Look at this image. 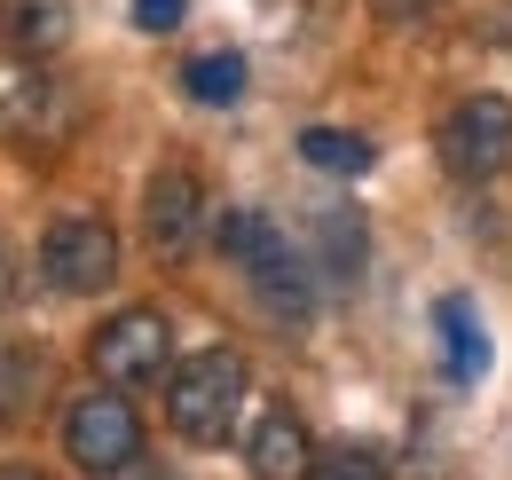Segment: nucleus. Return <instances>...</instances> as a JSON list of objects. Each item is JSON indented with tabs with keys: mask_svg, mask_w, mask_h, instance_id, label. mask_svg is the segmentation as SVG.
I'll list each match as a JSON object with an SVG mask.
<instances>
[{
	"mask_svg": "<svg viewBox=\"0 0 512 480\" xmlns=\"http://www.w3.org/2000/svg\"><path fill=\"white\" fill-rule=\"evenodd\" d=\"M237 402H245V355H237V347H197V355H182L166 370V418H174V433L197 441V449L229 441Z\"/></svg>",
	"mask_w": 512,
	"mask_h": 480,
	"instance_id": "f257e3e1",
	"label": "nucleus"
},
{
	"mask_svg": "<svg viewBox=\"0 0 512 480\" xmlns=\"http://www.w3.org/2000/svg\"><path fill=\"white\" fill-rule=\"evenodd\" d=\"M119 276V229L103 213H64L48 237H40V284L64 292V300H87Z\"/></svg>",
	"mask_w": 512,
	"mask_h": 480,
	"instance_id": "f03ea898",
	"label": "nucleus"
},
{
	"mask_svg": "<svg viewBox=\"0 0 512 480\" xmlns=\"http://www.w3.org/2000/svg\"><path fill=\"white\" fill-rule=\"evenodd\" d=\"M64 457L79 473H119L142 457V418L127 410V386H103V394H79L64 410Z\"/></svg>",
	"mask_w": 512,
	"mask_h": 480,
	"instance_id": "7ed1b4c3",
	"label": "nucleus"
},
{
	"mask_svg": "<svg viewBox=\"0 0 512 480\" xmlns=\"http://www.w3.org/2000/svg\"><path fill=\"white\" fill-rule=\"evenodd\" d=\"M87 362H95L103 386H158V378L174 370V331H166L158 307H127V315H111V323L95 331Z\"/></svg>",
	"mask_w": 512,
	"mask_h": 480,
	"instance_id": "20e7f679",
	"label": "nucleus"
},
{
	"mask_svg": "<svg viewBox=\"0 0 512 480\" xmlns=\"http://www.w3.org/2000/svg\"><path fill=\"white\" fill-rule=\"evenodd\" d=\"M434 150H442V166L457 181L505 174V166H512V103H505V95H465V103L442 119Z\"/></svg>",
	"mask_w": 512,
	"mask_h": 480,
	"instance_id": "39448f33",
	"label": "nucleus"
},
{
	"mask_svg": "<svg viewBox=\"0 0 512 480\" xmlns=\"http://www.w3.org/2000/svg\"><path fill=\"white\" fill-rule=\"evenodd\" d=\"M197 229H205L197 181L182 174V166H158L150 189H142V237H150V252H158V260H182V252L197 244Z\"/></svg>",
	"mask_w": 512,
	"mask_h": 480,
	"instance_id": "423d86ee",
	"label": "nucleus"
},
{
	"mask_svg": "<svg viewBox=\"0 0 512 480\" xmlns=\"http://www.w3.org/2000/svg\"><path fill=\"white\" fill-rule=\"evenodd\" d=\"M245 465L253 480H300L316 465V441H308V418L300 410H284V402H268L253 418V441H245Z\"/></svg>",
	"mask_w": 512,
	"mask_h": 480,
	"instance_id": "0eeeda50",
	"label": "nucleus"
},
{
	"mask_svg": "<svg viewBox=\"0 0 512 480\" xmlns=\"http://www.w3.org/2000/svg\"><path fill=\"white\" fill-rule=\"evenodd\" d=\"M434 331H442L449 378H457V386H473V378L489 370V331L473 323V307H465V300H442V307H434Z\"/></svg>",
	"mask_w": 512,
	"mask_h": 480,
	"instance_id": "6e6552de",
	"label": "nucleus"
},
{
	"mask_svg": "<svg viewBox=\"0 0 512 480\" xmlns=\"http://www.w3.org/2000/svg\"><path fill=\"white\" fill-rule=\"evenodd\" d=\"M40 394H48V362H40V347H0V425L32 418Z\"/></svg>",
	"mask_w": 512,
	"mask_h": 480,
	"instance_id": "1a4fd4ad",
	"label": "nucleus"
},
{
	"mask_svg": "<svg viewBox=\"0 0 512 480\" xmlns=\"http://www.w3.org/2000/svg\"><path fill=\"white\" fill-rule=\"evenodd\" d=\"M300 158L316 166V174H339V181H355V174H371V134H339V126H308L300 134Z\"/></svg>",
	"mask_w": 512,
	"mask_h": 480,
	"instance_id": "9d476101",
	"label": "nucleus"
},
{
	"mask_svg": "<svg viewBox=\"0 0 512 480\" xmlns=\"http://www.w3.org/2000/svg\"><path fill=\"white\" fill-rule=\"evenodd\" d=\"M316 276L323 284H339V276H355L363 268V221L355 213H316Z\"/></svg>",
	"mask_w": 512,
	"mask_h": 480,
	"instance_id": "9b49d317",
	"label": "nucleus"
},
{
	"mask_svg": "<svg viewBox=\"0 0 512 480\" xmlns=\"http://www.w3.org/2000/svg\"><path fill=\"white\" fill-rule=\"evenodd\" d=\"M182 87H190L197 103H237V95H245V56H237V48H221V56H197L190 71H182Z\"/></svg>",
	"mask_w": 512,
	"mask_h": 480,
	"instance_id": "f8f14e48",
	"label": "nucleus"
},
{
	"mask_svg": "<svg viewBox=\"0 0 512 480\" xmlns=\"http://www.w3.org/2000/svg\"><path fill=\"white\" fill-rule=\"evenodd\" d=\"M8 40L32 56V48H56L64 40V8L56 0H8Z\"/></svg>",
	"mask_w": 512,
	"mask_h": 480,
	"instance_id": "ddd939ff",
	"label": "nucleus"
},
{
	"mask_svg": "<svg viewBox=\"0 0 512 480\" xmlns=\"http://www.w3.org/2000/svg\"><path fill=\"white\" fill-rule=\"evenodd\" d=\"M300 480H386V457L363 441H339V449H316V465Z\"/></svg>",
	"mask_w": 512,
	"mask_h": 480,
	"instance_id": "4468645a",
	"label": "nucleus"
},
{
	"mask_svg": "<svg viewBox=\"0 0 512 480\" xmlns=\"http://www.w3.org/2000/svg\"><path fill=\"white\" fill-rule=\"evenodd\" d=\"M182 16H190V0H134V24L142 32H174Z\"/></svg>",
	"mask_w": 512,
	"mask_h": 480,
	"instance_id": "2eb2a0df",
	"label": "nucleus"
},
{
	"mask_svg": "<svg viewBox=\"0 0 512 480\" xmlns=\"http://www.w3.org/2000/svg\"><path fill=\"white\" fill-rule=\"evenodd\" d=\"M434 8H442V0H371V16H379V24H426Z\"/></svg>",
	"mask_w": 512,
	"mask_h": 480,
	"instance_id": "dca6fc26",
	"label": "nucleus"
},
{
	"mask_svg": "<svg viewBox=\"0 0 512 480\" xmlns=\"http://www.w3.org/2000/svg\"><path fill=\"white\" fill-rule=\"evenodd\" d=\"M103 480H174V473H166V465H142V457H134V465H119V473H103Z\"/></svg>",
	"mask_w": 512,
	"mask_h": 480,
	"instance_id": "f3484780",
	"label": "nucleus"
},
{
	"mask_svg": "<svg viewBox=\"0 0 512 480\" xmlns=\"http://www.w3.org/2000/svg\"><path fill=\"white\" fill-rule=\"evenodd\" d=\"M0 480H48L40 465H0Z\"/></svg>",
	"mask_w": 512,
	"mask_h": 480,
	"instance_id": "a211bd4d",
	"label": "nucleus"
}]
</instances>
